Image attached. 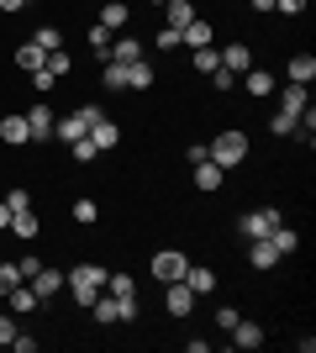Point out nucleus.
Here are the masks:
<instances>
[{
  "label": "nucleus",
  "mask_w": 316,
  "mask_h": 353,
  "mask_svg": "<svg viewBox=\"0 0 316 353\" xmlns=\"http://www.w3.org/2000/svg\"><path fill=\"white\" fill-rule=\"evenodd\" d=\"M269 132H274V137H290V132H295V117H285V111H274Z\"/></svg>",
  "instance_id": "obj_38"
},
{
  "label": "nucleus",
  "mask_w": 316,
  "mask_h": 353,
  "mask_svg": "<svg viewBox=\"0 0 316 353\" xmlns=\"http://www.w3.org/2000/svg\"><path fill=\"white\" fill-rule=\"evenodd\" d=\"M185 269H190V253H180V248H158V253H153V280H158V285L185 280Z\"/></svg>",
  "instance_id": "obj_3"
},
{
  "label": "nucleus",
  "mask_w": 316,
  "mask_h": 353,
  "mask_svg": "<svg viewBox=\"0 0 316 353\" xmlns=\"http://www.w3.org/2000/svg\"><path fill=\"white\" fill-rule=\"evenodd\" d=\"M211 163H222V169H238L242 159H248V132H238V127H222V137L216 143H206Z\"/></svg>",
  "instance_id": "obj_2"
},
{
  "label": "nucleus",
  "mask_w": 316,
  "mask_h": 353,
  "mask_svg": "<svg viewBox=\"0 0 316 353\" xmlns=\"http://www.w3.org/2000/svg\"><path fill=\"white\" fill-rule=\"evenodd\" d=\"M32 43L43 48V53H53V48H63V32L59 27H37V32H32Z\"/></svg>",
  "instance_id": "obj_30"
},
{
  "label": "nucleus",
  "mask_w": 316,
  "mask_h": 353,
  "mask_svg": "<svg viewBox=\"0 0 316 353\" xmlns=\"http://www.w3.org/2000/svg\"><path fill=\"white\" fill-rule=\"evenodd\" d=\"M238 316H242L238 306H216V327H222V332H232V327H238Z\"/></svg>",
  "instance_id": "obj_39"
},
{
  "label": "nucleus",
  "mask_w": 316,
  "mask_h": 353,
  "mask_svg": "<svg viewBox=\"0 0 316 353\" xmlns=\"http://www.w3.org/2000/svg\"><path fill=\"white\" fill-rule=\"evenodd\" d=\"M6 227H11V211H6V201H0V232H6Z\"/></svg>",
  "instance_id": "obj_47"
},
{
  "label": "nucleus",
  "mask_w": 316,
  "mask_h": 353,
  "mask_svg": "<svg viewBox=\"0 0 316 353\" xmlns=\"http://www.w3.org/2000/svg\"><path fill=\"white\" fill-rule=\"evenodd\" d=\"M238 85L248 90V95H258V101H264V95H274V90H280V79H274L269 69H248V74L238 79Z\"/></svg>",
  "instance_id": "obj_10"
},
{
  "label": "nucleus",
  "mask_w": 316,
  "mask_h": 353,
  "mask_svg": "<svg viewBox=\"0 0 316 353\" xmlns=\"http://www.w3.org/2000/svg\"><path fill=\"white\" fill-rule=\"evenodd\" d=\"M85 137H90V143L101 148V153H111V148L121 143V127H116L111 117H105V111H95V121H90V132H85Z\"/></svg>",
  "instance_id": "obj_7"
},
{
  "label": "nucleus",
  "mask_w": 316,
  "mask_h": 353,
  "mask_svg": "<svg viewBox=\"0 0 316 353\" xmlns=\"http://www.w3.org/2000/svg\"><path fill=\"white\" fill-rule=\"evenodd\" d=\"M222 174H227V169H222V163H196V190L200 195H216V190H222Z\"/></svg>",
  "instance_id": "obj_14"
},
{
  "label": "nucleus",
  "mask_w": 316,
  "mask_h": 353,
  "mask_svg": "<svg viewBox=\"0 0 316 353\" xmlns=\"http://www.w3.org/2000/svg\"><path fill=\"white\" fill-rule=\"evenodd\" d=\"M6 301H11V311H16V316H27V311H37V306H43V301H37V290H32V285H27V280L16 285V290H11V295H6Z\"/></svg>",
  "instance_id": "obj_18"
},
{
  "label": "nucleus",
  "mask_w": 316,
  "mask_h": 353,
  "mask_svg": "<svg viewBox=\"0 0 316 353\" xmlns=\"http://www.w3.org/2000/svg\"><path fill=\"white\" fill-rule=\"evenodd\" d=\"M280 221H285V216H280V211H274V206H258V211H242L238 232L248 237V243H253V237H269L274 227H280Z\"/></svg>",
  "instance_id": "obj_4"
},
{
  "label": "nucleus",
  "mask_w": 316,
  "mask_h": 353,
  "mask_svg": "<svg viewBox=\"0 0 316 353\" xmlns=\"http://www.w3.org/2000/svg\"><path fill=\"white\" fill-rule=\"evenodd\" d=\"M95 216H101V211H95V201H90V195H85V201H74V221H79V227H90Z\"/></svg>",
  "instance_id": "obj_36"
},
{
  "label": "nucleus",
  "mask_w": 316,
  "mask_h": 353,
  "mask_svg": "<svg viewBox=\"0 0 316 353\" xmlns=\"http://www.w3.org/2000/svg\"><path fill=\"white\" fill-rule=\"evenodd\" d=\"M248 264H253L258 274H264V269H274V264H280V248H274L269 237H253V243H248Z\"/></svg>",
  "instance_id": "obj_9"
},
{
  "label": "nucleus",
  "mask_w": 316,
  "mask_h": 353,
  "mask_svg": "<svg viewBox=\"0 0 316 353\" xmlns=\"http://www.w3.org/2000/svg\"><path fill=\"white\" fill-rule=\"evenodd\" d=\"M111 37H116V32H105L101 21H95V27H90V48H95V59H101V63L111 59Z\"/></svg>",
  "instance_id": "obj_29"
},
{
  "label": "nucleus",
  "mask_w": 316,
  "mask_h": 353,
  "mask_svg": "<svg viewBox=\"0 0 316 353\" xmlns=\"http://www.w3.org/2000/svg\"><path fill=\"white\" fill-rule=\"evenodd\" d=\"M69 153H74V163H95V153H101V148H95L90 137H79V143H69Z\"/></svg>",
  "instance_id": "obj_35"
},
{
  "label": "nucleus",
  "mask_w": 316,
  "mask_h": 353,
  "mask_svg": "<svg viewBox=\"0 0 316 353\" xmlns=\"http://www.w3.org/2000/svg\"><path fill=\"white\" fill-rule=\"evenodd\" d=\"M158 74H153V63L148 59H137V63H127V90H148Z\"/></svg>",
  "instance_id": "obj_23"
},
{
  "label": "nucleus",
  "mask_w": 316,
  "mask_h": 353,
  "mask_svg": "<svg viewBox=\"0 0 316 353\" xmlns=\"http://www.w3.org/2000/svg\"><path fill=\"white\" fill-rule=\"evenodd\" d=\"M27 285L37 290V301H53V295L63 290V274H59V269H48V264H37V274H32Z\"/></svg>",
  "instance_id": "obj_8"
},
{
  "label": "nucleus",
  "mask_w": 316,
  "mask_h": 353,
  "mask_svg": "<svg viewBox=\"0 0 316 353\" xmlns=\"http://www.w3.org/2000/svg\"><path fill=\"white\" fill-rule=\"evenodd\" d=\"M101 85H111V90H127V63H105V69H101Z\"/></svg>",
  "instance_id": "obj_31"
},
{
  "label": "nucleus",
  "mask_w": 316,
  "mask_h": 353,
  "mask_svg": "<svg viewBox=\"0 0 316 353\" xmlns=\"http://www.w3.org/2000/svg\"><path fill=\"white\" fill-rule=\"evenodd\" d=\"M153 48H164V53H169V48H180V32H174V27H164L158 37H153Z\"/></svg>",
  "instance_id": "obj_41"
},
{
  "label": "nucleus",
  "mask_w": 316,
  "mask_h": 353,
  "mask_svg": "<svg viewBox=\"0 0 316 353\" xmlns=\"http://www.w3.org/2000/svg\"><path fill=\"white\" fill-rule=\"evenodd\" d=\"M222 69H232L238 79L253 69V53H248V43H227V48H222Z\"/></svg>",
  "instance_id": "obj_11"
},
{
  "label": "nucleus",
  "mask_w": 316,
  "mask_h": 353,
  "mask_svg": "<svg viewBox=\"0 0 316 353\" xmlns=\"http://www.w3.org/2000/svg\"><path fill=\"white\" fill-rule=\"evenodd\" d=\"M27 6H32V0H0V11H6V16H16V11H27Z\"/></svg>",
  "instance_id": "obj_45"
},
{
  "label": "nucleus",
  "mask_w": 316,
  "mask_h": 353,
  "mask_svg": "<svg viewBox=\"0 0 316 353\" xmlns=\"http://www.w3.org/2000/svg\"><path fill=\"white\" fill-rule=\"evenodd\" d=\"M32 206V190H21V185H16L11 195H6V211H27Z\"/></svg>",
  "instance_id": "obj_40"
},
{
  "label": "nucleus",
  "mask_w": 316,
  "mask_h": 353,
  "mask_svg": "<svg viewBox=\"0 0 316 353\" xmlns=\"http://www.w3.org/2000/svg\"><path fill=\"white\" fill-rule=\"evenodd\" d=\"M190 21H196V6H190V0H164V27L185 32Z\"/></svg>",
  "instance_id": "obj_12"
},
{
  "label": "nucleus",
  "mask_w": 316,
  "mask_h": 353,
  "mask_svg": "<svg viewBox=\"0 0 316 353\" xmlns=\"http://www.w3.org/2000/svg\"><path fill=\"white\" fill-rule=\"evenodd\" d=\"M127 16H132V11H127V0H105L101 27H105V32H121V27H127Z\"/></svg>",
  "instance_id": "obj_22"
},
{
  "label": "nucleus",
  "mask_w": 316,
  "mask_h": 353,
  "mask_svg": "<svg viewBox=\"0 0 316 353\" xmlns=\"http://www.w3.org/2000/svg\"><path fill=\"white\" fill-rule=\"evenodd\" d=\"M185 285H190L196 295H211V290H216V269H206V264H190V269H185Z\"/></svg>",
  "instance_id": "obj_17"
},
{
  "label": "nucleus",
  "mask_w": 316,
  "mask_h": 353,
  "mask_svg": "<svg viewBox=\"0 0 316 353\" xmlns=\"http://www.w3.org/2000/svg\"><path fill=\"white\" fill-rule=\"evenodd\" d=\"M269 243H274V248H280V259L301 248V237H295V227H285V221H280V227H274V232H269Z\"/></svg>",
  "instance_id": "obj_26"
},
{
  "label": "nucleus",
  "mask_w": 316,
  "mask_h": 353,
  "mask_svg": "<svg viewBox=\"0 0 316 353\" xmlns=\"http://www.w3.org/2000/svg\"><path fill=\"white\" fill-rule=\"evenodd\" d=\"M53 127H59V117H53V105H32L27 111V132H32V143H53Z\"/></svg>",
  "instance_id": "obj_5"
},
{
  "label": "nucleus",
  "mask_w": 316,
  "mask_h": 353,
  "mask_svg": "<svg viewBox=\"0 0 316 353\" xmlns=\"http://www.w3.org/2000/svg\"><path fill=\"white\" fill-rule=\"evenodd\" d=\"M306 105H311V101H306V85H285V90H280V111H285V117H301Z\"/></svg>",
  "instance_id": "obj_20"
},
{
  "label": "nucleus",
  "mask_w": 316,
  "mask_h": 353,
  "mask_svg": "<svg viewBox=\"0 0 316 353\" xmlns=\"http://www.w3.org/2000/svg\"><path fill=\"white\" fill-rule=\"evenodd\" d=\"M11 232L21 237V243H32V237L43 232V221L32 216V206H27V211H11Z\"/></svg>",
  "instance_id": "obj_21"
},
{
  "label": "nucleus",
  "mask_w": 316,
  "mask_h": 353,
  "mask_svg": "<svg viewBox=\"0 0 316 353\" xmlns=\"http://www.w3.org/2000/svg\"><path fill=\"white\" fill-rule=\"evenodd\" d=\"M43 59H48V53H43V48H37V43H21V48H16V69H43Z\"/></svg>",
  "instance_id": "obj_27"
},
{
  "label": "nucleus",
  "mask_w": 316,
  "mask_h": 353,
  "mask_svg": "<svg viewBox=\"0 0 316 353\" xmlns=\"http://www.w3.org/2000/svg\"><path fill=\"white\" fill-rule=\"evenodd\" d=\"M248 6H253L258 16H269V11H274V0H248Z\"/></svg>",
  "instance_id": "obj_46"
},
{
  "label": "nucleus",
  "mask_w": 316,
  "mask_h": 353,
  "mask_svg": "<svg viewBox=\"0 0 316 353\" xmlns=\"http://www.w3.org/2000/svg\"><path fill=\"white\" fill-rule=\"evenodd\" d=\"M43 69L53 74V79H63V74L74 69V59H69V48H53V53H48V59H43Z\"/></svg>",
  "instance_id": "obj_28"
},
{
  "label": "nucleus",
  "mask_w": 316,
  "mask_h": 353,
  "mask_svg": "<svg viewBox=\"0 0 316 353\" xmlns=\"http://www.w3.org/2000/svg\"><path fill=\"white\" fill-rule=\"evenodd\" d=\"M21 285V264H0V295H11Z\"/></svg>",
  "instance_id": "obj_34"
},
{
  "label": "nucleus",
  "mask_w": 316,
  "mask_h": 353,
  "mask_svg": "<svg viewBox=\"0 0 316 353\" xmlns=\"http://www.w3.org/2000/svg\"><path fill=\"white\" fill-rule=\"evenodd\" d=\"M16 332H21V327H16V322H11V316H0V343H11V338H16Z\"/></svg>",
  "instance_id": "obj_44"
},
{
  "label": "nucleus",
  "mask_w": 316,
  "mask_h": 353,
  "mask_svg": "<svg viewBox=\"0 0 316 353\" xmlns=\"http://www.w3.org/2000/svg\"><path fill=\"white\" fill-rule=\"evenodd\" d=\"M53 137H59V143H79V137H85V117H59V127H53Z\"/></svg>",
  "instance_id": "obj_24"
},
{
  "label": "nucleus",
  "mask_w": 316,
  "mask_h": 353,
  "mask_svg": "<svg viewBox=\"0 0 316 353\" xmlns=\"http://www.w3.org/2000/svg\"><path fill=\"white\" fill-rule=\"evenodd\" d=\"M274 11H285V16H301V11H306V0H274Z\"/></svg>",
  "instance_id": "obj_43"
},
{
  "label": "nucleus",
  "mask_w": 316,
  "mask_h": 353,
  "mask_svg": "<svg viewBox=\"0 0 316 353\" xmlns=\"http://www.w3.org/2000/svg\"><path fill=\"white\" fill-rule=\"evenodd\" d=\"M143 59V43H132V37H111V59L105 63H137Z\"/></svg>",
  "instance_id": "obj_19"
},
{
  "label": "nucleus",
  "mask_w": 316,
  "mask_h": 353,
  "mask_svg": "<svg viewBox=\"0 0 316 353\" xmlns=\"http://www.w3.org/2000/svg\"><path fill=\"white\" fill-rule=\"evenodd\" d=\"M105 290L127 301V295H137V285H132V274H105Z\"/></svg>",
  "instance_id": "obj_32"
},
{
  "label": "nucleus",
  "mask_w": 316,
  "mask_h": 353,
  "mask_svg": "<svg viewBox=\"0 0 316 353\" xmlns=\"http://www.w3.org/2000/svg\"><path fill=\"white\" fill-rule=\"evenodd\" d=\"M180 43L185 48H211V21H200V16H196V21L180 32Z\"/></svg>",
  "instance_id": "obj_25"
},
{
  "label": "nucleus",
  "mask_w": 316,
  "mask_h": 353,
  "mask_svg": "<svg viewBox=\"0 0 316 353\" xmlns=\"http://www.w3.org/2000/svg\"><path fill=\"white\" fill-rule=\"evenodd\" d=\"M153 6H164V0H153Z\"/></svg>",
  "instance_id": "obj_48"
},
{
  "label": "nucleus",
  "mask_w": 316,
  "mask_h": 353,
  "mask_svg": "<svg viewBox=\"0 0 316 353\" xmlns=\"http://www.w3.org/2000/svg\"><path fill=\"white\" fill-rule=\"evenodd\" d=\"M0 143H11V148H21V143H32V132H27V117H6L0 121Z\"/></svg>",
  "instance_id": "obj_15"
},
{
  "label": "nucleus",
  "mask_w": 316,
  "mask_h": 353,
  "mask_svg": "<svg viewBox=\"0 0 316 353\" xmlns=\"http://www.w3.org/2000/svg\"><path fill=\"white\" fill-rule=\"evenodd\" d=\"M227 338L238 343V348H264V327H258V322H248V316H238V327H232Z\"/></svg>",
  "instance_id": "obj_13"
},
{
  "label": "nucleus",
  "mask_w": 316,
  "mask_h": 353,
  "mask_svg": "<svg viewBox=\"0 0 316 353\" xmlns=\"http://www.w3.org/2000/svg\"><path fill=\"white\" fill-rule=\"evenodd\" d=\"M11 348H16V353H37V338H32V332H16Z\"/></svg>",
  "instance_id": "obj_42"
},
{
  "label": "nucleus",
  "mask_w": 316,
  "mask_h": 353,
  "mask_svg": "<svg viewBox=\"0 0 316 353\" xmlns=\"http://www.w3.org/2000/svg\"><path fill=\"white\" fill-rule=\"evenodd\" d=\"M190 53H196V74H211L216 63H222V53H216V48H190Z\"/></svg>",
  "instance_id": "obj_33"
},
{
  "label": "nucleus",
  "mask_w": 316,
  "mask_h": 353,
  "mask_svg": "<svg viewBox=\"0 0 316 353\" xmlns=\"http://www.w3.org/2000/svg\"><path fill=\"white\" fill-rule=\"evenodd\" d=\"M164 311H169V316H190V311H196V290H190L185 280L164 285Z\"/></svg>",
  "instance_id": "obj_6"
},
{
  "label": "nucleus",
  "mask_w": 316,
  "mask_h": 353,
  "mask_svg": "<svg viewBox=\"0 0 316 353\" xmlns=\"http://www.w3.org/2000/svg\"><path fill=\"white\" fill-rule=\"evenodd\" d=\"M285 74H290V85H311L316 79V59L311 53H295V59L285 63Z\"/></svg>",
  "instance_id": "obj_16"
},
{
  "label": "nucleus",
  "mask_w": 316,
  "mask_h": 353,
  "mask_svg": "<svg viewBox=\"0 0 316 353\" xmlns=\"http://www.w3.org/2000/svg\"><path fill=\"white\" fill-rule=\"evenodd\" d=\"M211 85H216V90H238V74L216 63V69H211Z\"/></svg>",
  "instance_id": "obj_37"
},
{
  "label": "nucleus",
  "mask_w": 316,
  "mask_h": 353,
  "mask_svg": "<svg viewBox=\"0 0 316 353\" xmlns=\"http://www.w3.org/2000/svg\"><path fill=\"white\" fill-rule=\"evenodd\" d=\"M63 285H69V295H74L79 306H90L95 295L105 290V269L101 264H74L69 274H63Z\"/></svg>",
  "instance_id": "obj_1"
}]
</instances>
